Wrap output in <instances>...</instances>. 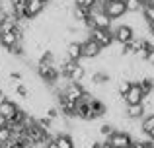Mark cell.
<instances>
[{
    "label": "cell",
    "instance_id": "6da1fadb",
    "mask_svg": "<svg viewBox=\"0 0 154 148\" xmlns=\"http://www.w3.org/2000/svg\"><path fill=\"white\" fill-rule=\"evenodd\" d=\"M111 35H113V41L117 43H129L135 39V31H133L131 26H127V23H113L111 27Z\"/></svg>",
    "mask_w": 154,
    "mask_h": 148
},
{
    "label": "cell",
    "instance_id": "7a4b0ae2",
    "mask_svg": "<svg viewBox=\"0 0 154 148\" xmlns=\"http://www.w3.org/2000/svg\"><path fill=\"white\" fill-rule=\"evenodd\" d=\"M107 142H109L113 148H133V144H135V138H133L129 133L117 129L115 133H113L111 137L107 138Z\"/></svg>",
    "mask_w": 154,
    "mask_h": 148
},
{
    "label": "cell",
    "instance_id": "3957f363",
    "mask_svg": "<svg viewBox=\"0 0 154 148\" xmlns=\"http://www.w3.org/2000/svg\"><path fill=\"white\" fill-rule=\"evenodd\" d=\"M105 14L115 22V20H123L127 16V6H125V0H115V2H109L103 6Z\"/></svg>",
    "mask_w": 154,
    "mask_h": 148
},
{
    "label": "cell",
    "instance_id": "277c9868",
    "mask_svg": "<svg viewBox=\"0 0 154 148\" xmlns=\"http://www.w3.org/2000/svg\"><path fill=\"white\" fill-rule=\"evenodd\" d=\"M90 39L96 41L102 49H107V47L113 43L111 29H90Z\"/></svg>",
    "mask_w": 154,
    "mask_h": 148
},
{
    "label": "cell",
    "instance_id": "5b68a950",
    "mask_svg": "<svg viewBox=\"0 0 154 148\" xmlns=\"http://www.w3.org/2000/svg\"><path fill=\"white\" fill-rule=\"evenodd\" d=\"M84 94H86V90H84V86H82L80 82H68L66 88H64V92H63L60 95L72 99V101H78V99L84 98Z\"/></svg>",
    "mask_w": 154,
    "mask_h": 148
},
{
    "label": "cell",
    "instance_id": "8992f818",
    "mask_svg": "<svg viewBox=\"0 0 154 148\" xmlns=\"http://www.w3.org/2000/svg\"><path fill=\"white\" fill-rule=\"evenodd\" d=\"M47 2L43 0H27V6H26V20H35L45 12Z\"/></svg>",
    "mask_w": 154,
    "mask_h": 148
},
{
    "label": "cell",
    "instance_id": "52a82bcc",
    "mask_svg": "<svg viewBox=\"0 0 154 148\" xmlns=\"http://www.w3.org/2000/svg\"><path fill=\"white\" fill-rule=\"evenodd\" d=\"M143 98H144L143 90L137 84H133L129 88V92L123 95V101H125V105H139V103H143Z\"/></svg>",
    "mask_w": 154,
    "mask_h": 148
},
{
    "label": "cell",
    "instance_id": "ba28073f",
    "mask_svg": "<svg viewBox=\"0 0 154 148\" xmlns=\"http://www.w3.org/2000/svg\"><path fill=\"white\" fill-rule=\"evenodd\" d=\"M102 51L103 49L96 41H92V39H86L82 43V59H98L102 55Z\"/></svg>",
    "mask_w": 154,
    "mask_h": 148
},
{
    "label": "cell",
    "instance_id": "9c48e42d",
    "mask_svg": "<svg viewBox=\"0 0 154 148\" xmlns=\"http://www.w3.org/2000/svg\"><path fill=\"white\" fill-rule=\"evenodd\" d=\"M64 55H66L70 61H80V59H82V43L70 39V41L64 45Z\"/></svg>",
    "mask_w": 154,
    "mask_h": 148
},
{
    "label": "cell",
    "instance_id": "30bf717a",
    "mask_svg": "<svg viewBox=\"0 0 154 148\" xmlns=\"http://www.w3.org/2000/svg\"><path fill=\"white\" fill-rule=\"evenodd\" d=\"M20 107H22V105H20L18 101H14V99L8 98L6 101H4L2 105H0V115H4V117H6L8 121H12V119H14V115L18 113Z\"/></svg>",
    "mask_w": 154,
    "mask_h": 148
},
{
    "label": "cell",
    "instance_id": "8fae6325",
    "mask_svg": "<svg viewBox=\"0 0 154 148\" xmlns=\"http://www.w3.org/2000/svg\"><path fill=\"white\" fill-rule=\"evenodd\" d=\"M123 113H125V117L131 119V121H140V119L146 115V111H144L143 103H139V105H125Z\"/></svg>",
    "mask_w": 154,
    "mask_h": 148
},
{
    "label": "cell",
    "instance_id": "7c38bea8",
    "mask_svg": "<svg viewBox=\"0 0 154 148\" xmlns=\"http://www.w3.org/2000/svg\"><path fill=\"white\" fill-rule=\"evenodd\" d=\"M20 41V37L14 33V31H0V47L2 49H10V47H14L16 43Z\"/></svg>",
    "mask_w": 154,
    "mask_h": 148
},
{
    "label": "cell",
    "instance_id": "4fadbf2b",
    "mask_svg": "<svg viewBox=\"0 0 154 148\" xmlns=\"http://www.w3.org/2000/svg\"><path fill=\"white\" fill-rule=\"evenodd\" d=\"M55 144L59 148H74V140H72V134L70 133H59L53 137Z\"/></svg>",
    "mask_w": 154,
    "mask_h": 148
},
{
    "label": "cell",
    "instance_id": "5bb4252c",
    "mask_svg": "<svg viewBox=\"0 0 154 148\" xmlns=\"http://www.w3.org/2000/svg\"><path fill=\"white\" fill-rule=\"evenodd\" d=\"M115 131H117V127L113 125V123L105 121V123H102V125H98V137L102 138V140H107Z\"/></svg>",
    "mask_w": 154,
    "mask_h": 148
},
{
    "label": "cell",
    "instance_id": "9a60e30c",
    "mask_svg": "<svg viewBox=\"0 0 154 148\" xmlns=\"http://www.w3.org/2000/svg\"><path fill=\"white\" fill-rule=\"evenodd\" d=\"M12 92H14V94H16V98H18V99H22V101H27V99H29V95H31L29 88H27L26 84H16V86L12 88Z\"/></svg>",
    "mask_w": 154,
    "mask_h": 148
},
{
    "label": "cell",
    "instance_id": "2e32d148",
    "mask_svg": "<svg viewBox=\"0 0 154 148\" xmlns=\"http://www.w3.org/2000/svg\"><path fill=\"white\" fill-rule=\"evenodd\" d=\"M139 123H140V131H143L144 134H148L154 129V113H146Z\"/></svg>",
    "mask_w": 154,
    "mask_h": 148
},
{
    "label": "cell",
    "instance_id": "e0dca14e",
    "mask_svg": "<svg viewBox=\"0 0 154 148\" xmlns=\"http://www.w3.org/2000/svg\"><path fill=\"white\" fill-rule=\"evenodd\" d=\"M125 6H127V14H137L143 10L140 0H125Z\"/></svg>",
    "mask_w": 154,
    "mask_h": 148
},
{
    "label": "cell",
    "instance_id": "ac0fdd59",
    "mask_svg": "<svg viewBox=\"0 0 154 148\" xmlns=\"http://www.w3.org/2000/svg\"><path fill=\"white\" fill-rule=\"evenodd\" d=\"M100 0H74V6H78V8H84V10H94L96 8V4H98Z\"/></svg>",
    "mask_w": 154,
    "mask_h": 148
},
{
    "label": "cell",
    "instance_id": "d6986e66",
    "mask_svg": "<svg viewBox=\"0 0 154 148\" xmlns=\"http://www.w3.org/2000/svg\"><path fill=\"white\" fill-rule=\"evenodd\" d=\"M12 140V131L6 127H0V144H6V142Z\"/></svg>",
    "mask_w": 154,
    "mask_h": 148
},
{
    "label": "cell",
    "instance_id": "ffe728a7",
    "mask_svg": "<svg viewBox=\"0 0 154 148\" xmlns=\"http://www.w3.org/2000/svg\"><path fill=\"white\" fill-rule=\"evenodd\" d=\"M150 39V37H148ZM146 62L150 66H154V45H152V39H150V45H148V57H146Z\"/></svg>",
    "mask_w": 154,
    "mask_h": 148
},
{
    "label": "cell",
    "instance_id": "44dd1931",
    "mask_svg": "<svg viewBox=\"0 0 154 148\" xmlns=\"http://www.w3.org/2000/svg\"><path fill=\"white\" fill-rule=\"evenodd\" d=\"M41 148H59V146H57V144H55V140L51 138V140H49V142H45V144H43Z\"/></svg>",
    "mask_w": 154,
    "mask_h": 148
},
{
    "label": "cell",
    "instance_id": "7402d4cb",
    "mask_svg": "<svg viewBox=\"0 0 154 148\" xmlns=\"http://www.w3.org/2000/svg\"><path fill=\"white\" fill-rule=\"evenodd\" d=\"M8 99V95H6V92H0V105H2L4 101Z\"/></svg>",
    "mask_w": 154,
    "mask_h": 148
},
{
    "label": "cell",
    "instance_id": "603a6c76",
    "mask_svg": "<svg viewBox=\"0 0 154 148\" xmlns=\"http://www.w3.org/2000/svg\"><path fill=\"white\" fill-rule=\"evenodd\" d=\"M6 125H8V119L4 115H0V127H6Z\"/></svg>",
    "mask_w": 154,
    "mask_h": 148
},
{
    "label": "cell",
    "instance_id": "cb8c5ba5",
    "mask_svg": "<svg viewBox=\"0 0 154 148\" xmlns=\"http://www.w3.org/2000/svg\"><path fill=\"white\" fill-rule=\"evenodd\" d=\"M146 138H148V140H152V142H154V129H152V131H150V133H148V134H146Z\"/></svg>",
    "mask_w": 154,
    "mask_h": 148
},
{
    "label": "cell",
    "instance_id": "d4e9b609",
    "mask_svg": "<svg viewBox=\"0 0 154 148\" xmlns=\"http://www.w3.org/2000/svg\"><path fill=\"white\" fill-rule=\"evenodd\" d=\"M140 4H143V6H146V4H154V0H140Z\"/></svg>",
    "mask_w": 154,
    "mask_h": 148
},
{
    "label": "cell",
    "instance_id": "484cf974",
    "mask_svg": "<svg viewBox=\"0 0 154 148\" xmlns=\"http://www.w3.org/2000/svg\"><path fill=\"white\" fill-rule=\"evenodd\" d=\"M100 2H102L103 6H105V4H109V2H115V0H100Z\"/></svg>",
    "mask_w": 154,
    "mask_h": 148
},
{
    "label": "cell",
    "instance_id": "4316f807",
    "mask_svg": "<svg viewBox=\"0 0 154 148\" xmlns=\"http://www.w3.org/2000/svg\"><path fill=\"white\" fill-rule=\"evenodd\" d=\"M0 148H10V142H6V144H0Z\"/></svg>",
    "mask_w": 154,
    "mask_h": 148
},
{
    "label": "cell",
    "instance_id": "83f0119b",
    "mask_svg": "<svg viewBox=\"0 0 154 148\" xmlns=\"http://www.w3.org/2000/svg\"><path fill=\"white\" fill-rule=\"evenodd\" d=\"M43 2H47V4H51V2H53V0H43Z\"/></svg>",
    "mask_w": 154,
    "mask_h": 148
}]
</instances>
